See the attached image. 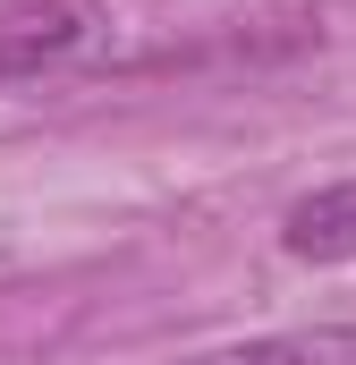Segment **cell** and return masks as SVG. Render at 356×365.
<instances>
[{
    "mask_svg": "<svg viewBox=\"0 0 356 365\" xmlns=\"http://www.w3.org/2000/svg\"><path fill=\"white\" fill-rule=\"evenodd\" d=\"M102 43V0H0V93L77 68Z\"/></svg>",
    "mask_w": 356,
    "mask_h": 365,
    "instance_id": "obj_1",
    "label": "cell"
},
{
    "mask_svg": "<svg viewBox=\"0 0 356 365\" xmlns=\"http://www.w3.org/2000/svg\"><path fill=\"white\" fill-rule=\"evenodd\" d=\"M280 247L297 264H356V179H331L280 212Z\"/></svg>",
    "mask_w": 356,
    "mask_h": 365,
    "instance_id": "obj_2",
    "label": "cell"
},
{
    "mask_svg": "<svg viewBox=\"0 0 356 365\" xmlns=\"http://www.w3.org/2000/svg\"><path fill=\"white\" fill-rule=\"evenodd\" d=\"M187 365H356V323H297V331H255L229 349H204Z\"/></svg>",
    "mask_w": 356,
    "mask_h": 365,
    "instance_id": "obj_3",
    "label": "cell"
}]
</instances>
